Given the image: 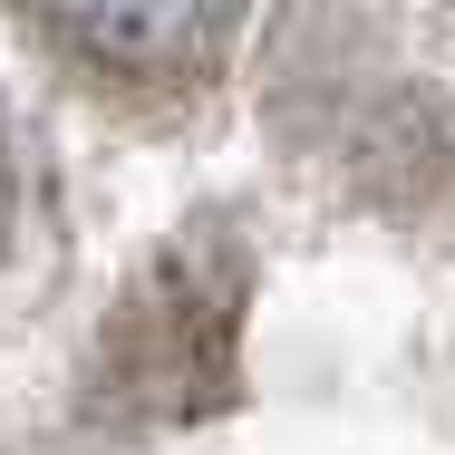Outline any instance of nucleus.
I'll return each mask as SVG.
<instances>
[{
	"label": "nucleus",
	"instance_id": "1",
	"mask_svg": "<svg viewBox=\"0 0 455 455\" xmlns=\"http://www.w3.org/2000/svg\"><path fill=\"white\" fill-rule=\"evenodd\" d=\"M39 10L116 68H194L233 29V0H39Z\"/></svg>",
	"mask_w": 455,
	"mask_h": 455
},
{
	"label": "nucleus",
	"instance_id": "2",
	"mask_svg": "<svg viewBox=\"0 0 455 455\" xmlns=\"http://www.w3.org/2000/svg\"><path fill=\"white\" fill-rule=\"evenodd\" d=\"M0 233H10V136H0Z\"/></svg>",
	"mask_w": 455,
	"mask_h": 455
}]
</instances>
